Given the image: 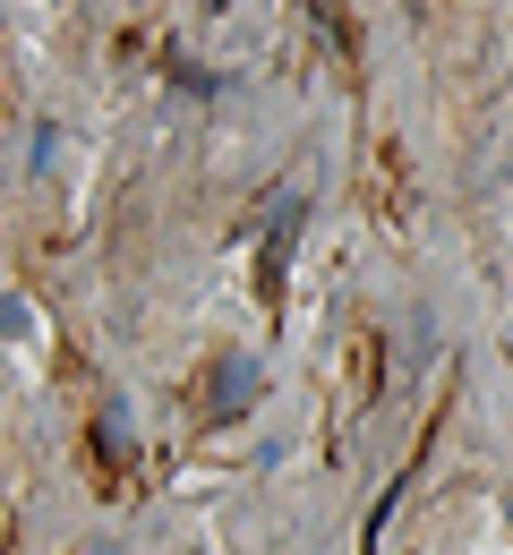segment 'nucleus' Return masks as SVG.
Here are the masks:
<instances>
[{
  "instance_id": "f257e3e1",
  "label": "nucleus",
  "mask_w": 513,
  "mask_h": 555,
  "mask_svg": "<svg viewBox=\"0 0 513 555\" xmlns=\"http://www.w3.org/2000/svg\"><path fill=\"white\" fill-rule=\"evenodd\" d=\"M248 393H257V367H248V359H222V367H215V393H206V411L231 418L240 402H248Z\"/></svg>"
}]
</instances>
